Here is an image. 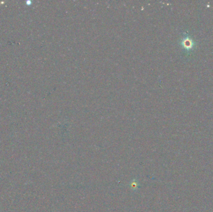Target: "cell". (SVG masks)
<instances>
[]
</instances>
